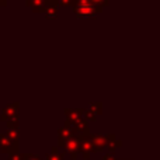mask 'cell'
<instances>
[{
    "instance_id": "6da1fadb",
    "label": "cell",
    "mask_w": 160,
    "mask_h": 160,
    "mask_svg": "<svg viewBox=\"0 0 160 160\" xmlns=\"http://www.w3.org/2000/svg\"><path fill=\"white\" fill-rule=\"evenodd\" d=\"M73 14L78 18H93L97 14H100L102 10L97 8L94 4L91 3H84V4H73L72 6Z\"/></svg>"
},
{
    "instance_id": "7a4b0ae2",
    "label": "cell",
    "mask_w": 160,
    "mask_h": 160,
    "mask_svg": "<svg viewBox=\"0 0 160 160\" xmlns=\"http://www.w3.org/2000/svg\"><path fill=\"white\" fill-rule=\"evenodd\" d=\"M49 3H51V0H28L27 6L32 8L34 13H44Z\"/></svg>"
},
{
    "instance_id": "3957f363",
    "label": "cell",
    "mask_w": 160,
    "mask_h": 160,
    "mask_svg": "<svg viewBox=\"0 0 160 160\" xmlns=\"http://www.w3.org/2000/svg\"><path fill=\"white\" fill-rule=\"evenodd\" d=\"M58 2L56 0H51V3L47 6V8H45L44 14H45V18L47 20H53L56 18V16H58Z\"/></svg>"
},
{
    "instance_id": "277c9868",
    "label": "cell",
    "mask_w": 160,
    "mask_h": 160,
    "mask_svg": "<svg viewBox=\"0 0 160 160\" xmlns=\"http://www.w3.org/2000/svg\"><path fill=\"white\" fill-rule=\"evenodd\" d=\"M90 2H91V4H94L100 10H102L104 7H107L110 4V0H90Z\"/></svg>"
},
{
    "instance_id": "5b68a950",
    "label": "cell",
    "mask_w": 160,
    "mask_h": 160,
    "mask_svg": "<svg viewBox=\"0 0 160 160\" xmlns=\"http://www.w3.org/2000/svg\"><path fill=\"white\" fill-rule=\"evenodd\" d=\"M78 145H79V142L76 141L75 138H72V139L69 138V142H68V149L72 150V152H76V150H78Z\"/></svg>"
},
{
    "instance_id": "8992f818",
    "label": "cell",
    "mask_w": 160,
    "mask_h": 160,
    "mask_svg": "<svg viewBox=\"0 0 160 160\" xmlns=\"http://www.w3.org/2000/svg\"><path fill=\"white\" fill-rule=\"evenodd\" d=\"M56 2H58V4H61L62 7H72L76 0H56Z\"/></svg>"
},
{
    "instance_id": "52a82bcc",
    "label": "cell",
    "mask_w": 160,
    "mask_h": 160,
    "mask_svg": "<svg viewBox=\"0 0 160 160\" xmlns=\"http://www.w3.org/2000/svg\"><path fill=\"white\" fill-rule=\"evenodd\" d=\"M7 2L8 0H0V7H6V6H7Z\"/></svg>"
}]
</instances>
